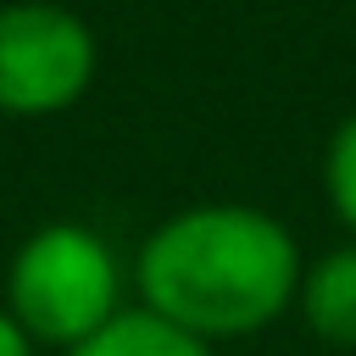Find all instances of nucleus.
<instances>
[{
	"label": "nucleus",
	"mask_w": 356,
	"mask_h": 356,
	"mask_svg": "<svg viewBox=\"0 0 356 356\" xmlns=\"http://www.w3.org/2000/svg\"><path fill=\"white\" fill-rule=\"evenodd\" d=\"M300 273L306 250L284 217L250 200H195L139 239L134 306L222 350L295 312Z\"/></svg>",
	"instance_id": "obj_1"
},
{
	"label": "nucleus",
	"mask_w": 356,
	"mask_h": 356,
	"mask_svg": "<svg viewBox=\"0 0 356 356\" xmlns=\"http://www.w3.org/2000/svg\"><path fill=\"white\" fill-rule=\"evenodd\" d=\"M122 289H128V267L117 245L89 222L56 217L22 234V245L11 250L0 306L33 339V350L67 356L128 312Z\"/></svg>",
	"instance_id": "obj_2"
},
{
	"label": "nucleus",
	"mask_w": 356,
	"mask_h": 356,
	"mask_svg": "<svg viewBox=\"0 0 356 356\" xmlns=\"http://www.w3.org/2000/svg\"><path fill=\"white\" fill-rule=\"evenodd\" d=\"M100 72L95 28L61 0H0V117L72 111Z\"/></svg>",
	"instance_id": "obj_3"
},
{
	"label": "nucleus",
	"mask_w": 356,
	"mask_h": 356,
	"mask_svg": "<svg viewBox=\"0 0 356 356\" xmlns=\"http://www.w3.org/2000/svg\"><path fill=\"white\" fill-rule=\"evenodd\" d=\"M295 312L317 345L356 350V239L306 261L300 289H295Z\"/></svg>",
	"instance_id": "obj_4"
},
{
	"label": "nucleus",
	"mask_w": 356,
	"mask_h": 356,
	"mask_svg": "<svg viewBox=\"0 0 356 356\" xmlns=\"http://www.w3.org/2000/svg\"><path fill=\"white\" fill-rule=\"evenodd\" d=\"M67 356H222V350L195 339V334H184V328H172V323H161L145 306H128L122 317H111L100 334H89Z\"/></svg>",
	"instance_id": "obj_5"
},
{
	"label": "nucleus",
	"mask_w": 356,
	"mask_h": 356,
	"mask_svg": "<svg viewBox=\"0 0 356 356\" xmlns=\"http://www.w3.org/2000/svg\"><path fill=\"white\" fill-rule=\"evenodd\" d=\"M323 195L339 228L356 239V111H345L323 145Z\"/></svg>",
	"instance_id": "obj_6"
},
{
	"label": "nucleus",
	"mask_w": 356,
	"mask_h": 356,
	"mask_svg": "<svg viewBox=\"0 0 356 356\" xmlns=\"http://www.w3.org/2000/svg\"><path fill=\"white\" fill-rule=\"evenodd\" d=\"M0 356H39V350H33V339L6 317V306H0Z\"/></svg>",
	"instance_id": "obj_7"
}]
</instances>
